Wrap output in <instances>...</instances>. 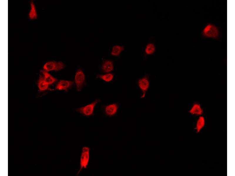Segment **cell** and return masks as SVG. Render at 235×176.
I'll list each match as a JSON object with an SVG mask.
<instances>
[{
	"instance_id": "cell-9",
	"label": "cell",
	"mask_w": 235,
	"mask_h": 176,
	"mask_svg": "<svg viewBox=\"0 0 235 176\" xmlns=\"http://www.w3.org/2000/svg\"><path fill=\"white\" fill-rule=\"evenodd\" d=\"M114 69L113 62L109 60H105L103 62L102 66V71L105 73H109Z\"/></svg>"
},
{
	"instance_id": "cell-11",
	"label": "cell",
	"mask_w": 235,
	"mask_h": 176,
	"mask_svg": "<svg viewBox=\"0 0 235 176\" xmlns=\"http://www.w3.org/2000/svg\"><path fill=\"white\" fill-rule=\"evenodd\" d=\"M43 75V78L45 82L48 84H51L57 81V79L44 70L41 71Z\"/></svg>"
},
{
	"instance_id": "cell-2",
	"label": "cell",
	"mask_w": 235,
	"mask_h": 176,
	"mask_svg": "<svg viewBox=\"0 0 235 176\" xmlns=\"http://www.w3.org/2000/svg\"><path fill=\"white\" fill-rule=\"evenodd\" d=\"M202 35L204 37L216 38L218 37L219 32L217 28L215 25L210 23L207 25L202 31Z\"/></svg>"
},
{
	"instance_id": "cell-7",
	"label": "cell",
	"mask_w": 235,
	"mask_h": 176,
	"mask_svg": "<svg viewBox=\"0 0 235 176\" xmlns=\"http://www.w3.org/2000/svg\"><path fill=\"white\" fill-rule=\"evenodd\" d=\"M73 82L72 81L61 80L59 81L56 85V89L67 91L72 86Z\"/></svg>"
},
{
	"instance_id": "cell-16",
	"label": "cell",
	"mask_w": 235,
	"mask_h": 176,
	"mask_svg": "<svg viewBox=\"0 0 235 176\" xmlns=\"http://www.w3.org/2000/svg\"><path fill=\"white\" fill-rule=\"evenodd\" d=\"M97 77L106 82H109L112 80L113 75L112 73H108L104 75H98Z\"/></svg>"
},
{
	"instance_id": "cell-14",
	"label": "cell",
	"mask_w": 235,
	"mask_h": 176,
	"mask_svg": "<svg viewBox=\"0 0 235 176\" xmlns=\"http://www.w3.org/2000/svg\"><path fill=\"white\" fill-rule=\"evenodd\" d=\"M38 86L40 91H43L47 90L49 86L44 79L43 77L40 75L38 82Z\"/></svg>"
},
{
	"instance_id": "cell-1",
	"label": "cell",
	"mask_w": 235,
	"mask_h": 176,
	"mask_svg": "<svg viewBox=\"0 0 235 176\" xmlns=\"http://www.w3.org/2000/svg\"><path fill=\"white\" fill-rule=\"evenodd\" d=\"M90 148L88 147L85 146L82 147L80 158L79 169L77 175L83 169L87 168L90 160Z\"/></svg>"
},
{
	"instance_id": "cell-4",
	"label": "cell",
	"mask_w": 235,
	"mask_h": 176,
	"mask_svg": "<svg viewBox=\"0 0 235 176\" xmlns=\"http://www.w3.org/2000/svg\"><path fill=\"white\" fill-rule=\"evenodd\" d=\"M99 101V100H96L90 104L77 109L76 110L85 116H90L93 114L95 107Z\"/></svg>"
},
{
	"instance_id": "cell-6",
	"label": "cell",
	"mask_w": 235,
	"mask_h": 176,
	"mask_svg": "<svg viewBox=\"0 0 235 176\" xmlns=\"http://www.w3.org/2000/svg\"><path fill=\"white\" fill-rule=\"evenodd\" d=\"M138 84L140 88L143 92L141 98H144L149 87V82L148 78L145 77L140 79L138 81Z\"/></svg>"
},
{
	"instance_id": "cell-15",
	"label": "cell",
	"mask_w": 235,
	"mask_h": 176,
	"mask_svg": "<svg viewBox=\"0 0 235 176\" xmlns=\"http://www.w3.org/2000/svg\"><path fill=\"white\" fill-rule=\"evenodd\" d=\"M205 124V121L204 118L202 116H200L197 120L196 125V128L197 133L200 131L204 127Z\"/></svg>"
},
{
	"instance_id": "cell-13",
	"label": "cell",
	"mask_w": 235,
	"mask_h": 176,
	"mask_svg": "<svg viewBox=\"0 0 235 176\" xmlns=\"http://www.w3.org/2000/svg\"><path fill=\"white\" fill-rule=\"evenodd\" d=\"M124 49L122 45H116L113 46L112 48L111 54L114 56H118Z\"/></svg>"
},
{
	"instance_id": "cell-17",
	"label": "cell",
	"mask_w": 235,
	"mask_h": 176,
	"mask_svg": "<svg viewBox=\"0 0 235 176\" xmlns=\"http://www.w3.org/2000/svg\"><path fill=\"white\" fill-rule=\"evenodd\" d=\"M155 50V45L152 43H149L146 46L145 49V53L148 55L152 54L154 53Z\"/></svg>"
},
{
	"instance_id": "cell-5",
	"label": "cell",
	"mask_w": 235,
	"mask_h": 176,
	"mask_svg": "<svg viewBox=\"0 0 235 176\" xmlns=\"http://www.w3.org/2000/svg\"><path fill=\"white\" fill-rule=\"evenodd\" d=\"M74 81L77 90L78 91H80L85 82V76L81 69H79L76 71Z\"/></svg>"
},
{
	"instance_id": "cell-10",
	"label": "cell",
	"mask_w": 235,
	"mask_h": 176,
	"mask_svg": "<svg viewBox=\"0 0 235 176\" xmlns=\"http://www.w3.org/2000/svg\"><path fill=\"white\" fill-rule=\"evenodd\" d=\"M30 4V9L28 13V18L31 20L36 19L38 17V14L33 1L32 0L31 1Z\"/></svg>"
},
{
	"instance_id": "cell-3",
	"label": "cell",
	"mask_w": 235,
	"mask_h": 176,
	"mask_svg": "<svg viewBox=\"0 0 235 176\" xmlns=\"http://www.w3.org/2000/svg\"><path fill=\"white\" fill-rule=\"evenodd\" d=\"M65 67V64L62 62L49 61L44 64L43 69V70L47 72L58 71L63 69Z\"/></svg>"
},
{
	"instance_id": "cell-8",
	"label": "cell",
	"mask_w": 235,
	"mask_h": 176,
	"mask_svg": "<svg viewBox=\"0 0 235 176\" xmlns=\"http://www.w3.org/2000/svg\"><path fill=\"white\" fill-rule=\"evenodd\" d=\"M118 108V106L116 104H112L108 105L105 108V114L109 116H113L116 113Z\"/></svg>"
},
{
	"instance_id": "cell-12",
	"label": "cell",
	"mask_w": 235,
	"mask_h": 176,
	"mask_svg": "<svg viewBox=\"0 0 235 176\" xmlns=\"http://www.w3.org/2000/svg\"><path fill=\"white\" fill-rule=\"evenodd\" d=\"M189 112L192 115H200L202 114L203 110L199 104L195 103L193 104Z\"/></svg>"
}]
</instances>
